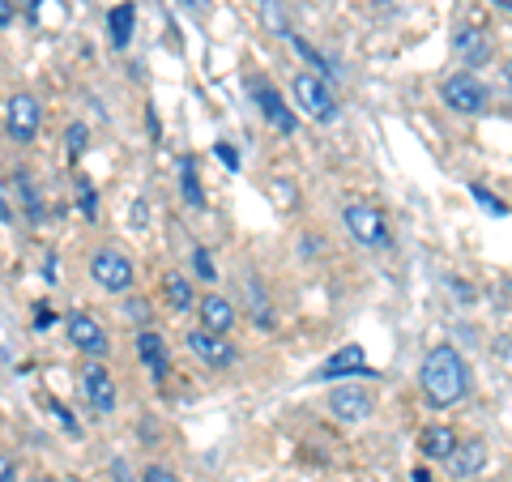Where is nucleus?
<instances>
[{
    "instance_id": "5",
    "label": "nucleus",
    "mask_w": 512,
    "mask_h": 482,
    "mask_svg": "<svg viewBox=\"0 0 512 482\" xmlns=\"http://www.w3.org/2000/svg\"><path fill=\"white\" fill-rule=\"evenodd\" d=\"M39 120H43V111H39L35 94H13L5 103V133H9V141H18V146H30V141H35Z\"/></svg>"
},
{
    "instance_id": "16",
    "label": "nucleus",
    "mask_w": 512,
    "mask_h": 482,
    "mask_svg": "<svg viewBox=\"0 0 512 482\" xmlns=\"http://www.w3.org/2000/svg\"><path fill=\"white\" fill-rule=\"evenodd\" d=\"M419 448H423V457H431V461H448L457 453V431L453 427H423Z\"/></svg>"
},
{
    "instance_id": "30",
    "label": "nucleus",
    "mask_w": 512,
    "mask_h": 482,
    "mask_svg": "<svg viewBox=\"0 0 512 482\" xmlns=\"http://www.w3.org/2000/svg\"><path fill=\"white\" fill-rule=\"evenodd\" d=\"M0 482H18V470H13V457L5 453V461H0Z\"/></svg>"
},
{
    "instance_id": "1",
    "label": "nucleus",
    "mask_w": 512,
    "mask_h": 482,
    "mask_svg": "<svg viewBox=\"0 0 512 482\" xmlns=\"http://www.w3.org/2000/svg\"><path fill=\"white\" fill-rule=\"evenodd\" d=\"M419 389L436 410L457 406L470 389V367L457 355V346H431L419 367Z\"/></svg>"
},
{
    "instance_id": "22",
    "label": "nucleus",
    "mask_w": 512,
    "mask_h": 482,
    "mask_svg": "<svg viewBox=\"0 0 512 482\" xmlns=\"http://www.w3.org/2000/svg\"><path fill=\"white\" fill-rule=\"evenodd\" d=\"M261 13H265V26H269V30H278V35H286V39H291V26H286V18H282V5H278V0H261Z\"/></svg>"
},
{
    "instance_id": "34",
    "label": "nucleus",
    "mask_w": 512,
    "mask_h": 482,
    "mask_svg": "<svg viewBox=\"0 0 512 482\" xmlns=\"http://www.w3.org/2000/svg\"><path fill=\"white\" fill-rule=\"evenodd\" d=\"M414 482H431V474L427 470H414Z\"/></svg>"
},
{
    "instance_id": "17",
    "label": "nucleus",
    "mask_w": 512,
    "mask_h": 482,
    "mask_svg": "<svg viewBox=\"0 0 512 482\" xmlns=\"http://www.w3.org/2000/svg\"><path fill=\"white\" fill-rule=\"evenodd\" d=\"M457 56L466 60V64H483L487 56H491V43H487V35L483 30H457Z\"/></svg>"
},
{
    "instance_id": "18",
    "label": "nucleus",
    "mask_w": 512,
    "mask_h": 482,
    "mask_svg": "<svg viewBox=\"0 0 512 482\" xmlns=\"http://www.w3.org/2000/svg\"><path fill=\"white\" fill-rule=\"evenodd\" d=\"M133 22H137V9L128 5V0H124V5H116V9H111V13H107L111 43H116V47H128V43H133Z\"/></svg>"
},
{
    "instance_id": "37",
    "label": "nucleus",
    "mask_w": 512,
    "mask_h": 482,
    "mask_svg": "<svg viewBox=\"0 0 512 482\" xmlns=\"http://www.w3.org/2000/svg\"><path fill=\"white\" fill-rule=\"evenodd\" d=\"M35 482H60V478H35Z\"/></svg>"
},
{
    "instance_id": "15",
    "label": "nucleus",
    "mask_w": 512,
    "mask_h": 482,
    "mask_svg": "<svg viewBox=\"0 0 512 482\" xmlns=\"http://www.w3.org/2000/svg\"><path fill=\"white\" fill-rule=\"evenodd\" d=\"M201 329H210V333H231V325H235V308L222 295H205L201 303Z\"/></svg>"
},
{
    "instance_id": "6",
    "label": "nucleus",
    "mask_w": 512,
    "mask_h": 482,
    "mask_svg": "<svg viewBox=\"0 0 512 482\" xmlns=\"http://www.w3.org/2000/svg\"><path fill=\"white\" fill-rule=\"evenodd\" d=\"M295 99H299V107L308 111L312 120H320V124H329L333 116H338V103H333L325 77H316V73H295Z\"/></svg>"
},
{
    "instance_id": "27",
    "label": "nucleus",
    "mask_w": 512,
    "mask_h": 482,
    "mask_svg": "<svg viewBox=\"0 0 512 482\" xmlns=\"http://www.w3.org/2000/svg\"><path fill=\"white\" fill-rule=\"evenodd\" d=\"M64 137H69V158H77V154H82V150H86V141H90L86 124H69V133H64Z\"/></svg>"
},
{
    "instance_id": "26",
    "label": "nucleus",
    "mask_w": 512,
    "mask_h": 482,
    "mask_svg": "<svg viewBox=\"0 0 512 482\" xmlns=\"http://www.w3.org/2000/svg\"><path fill=\"white\" fill-rule=\"evenodd\" d=\"M291 47H295V52H299L303 60H312V64H316V69H329V60H325V56H320V52H316V47H312L308 39H299V35H291Z\"/></svg>"
},
{
    "instance_id": "4",
    "label": "nucleus",
    "mask_w": 512,
    "mask_h": 482,
    "mask_svg": "<svg viewBox=\"0 0 512 482\" xmlns=\"http://www.w3.org/2000/svg\"><path fill=\"white\" fill-rule=\"evenodd\" d=\"M440 94H444L448 107L461 111V116H483V111H487V86L478 82L474 73H453L440 86Z\"/></svg>"
},
{
    "instance_id": "11",
    "label": "nucleus",
    "mask_w": 512,
    "mask_h": 482,
    "mask_svg": "<svg viewBox=\"0 0 512 482\" xmlns=\"http://www.w3.org/2000/svg\"><path fill=\"white\" fill-rule=\"evenodd\" d=\"M252 99L256 107H261V116L278 128V133H295V116H291V107H286L282 94L269 86V82H252Z\"/></svg>"
},
{
    "instance_id": "25",
    "label": "nucleus",
    "mask_w": 512,
    "mask_h": 482,
    "mask_svg": "<svg viewBox=\"0 0 512 482\" xmlns=\"http://www.w3.org/2000/svg\"><path fill=\"white\" fill-rule=\"evenodd\" d=\"M470 197H474L478 205H483V210H487V214H508V210H504V201H500V197H495V192H487L483 184H474V188H470Z\"/></svg>"
},
{
    "instance_id": "24",
    "label": "nucleus",
    "mask_w": 512,
    "mask_h": 482,
    "mask_svg": "<svg viewBox=\"0 0 512 482\" xmlns=\"http://www.w3.org/2000/svg\"><path fill=\"white\" fill-rule=\"evenodd\" d=\"M192 269H197L201 282H214L218 278V269H214V261H210V252H205V248H192Z\"/></svg>"
},
{
    "instance_id": "7",
    "label": "nucleus",
    "mask_w": 512,
    "mask_h": 482,
    "mask_svg": "<svg viewBox=\"0 0 512 482\" xmlns=\"http://www.w3.org/2000/svg\"><path fill=\"white\" fill-rule=\"evenodd\" d=\"M64 329H69V342L82 350V355H90V359H103L111 350L107 346V329L90 312H69V316H64Z\"/></svg>"
},
{
    "instance_id": "32",
    "label": "nucleus",
    "mask_w": 512,
    "mask_h": 482,
    "mask_svg": "<svg viewBox=\"0 0 512 482\" xmlns=\"http://www.w3.org/2000/svg\"><path fill=\"white\" fill-rule=\"evenodd\" d=\"M133 222H137V227L146 222V201H137V205H133Z\"/></svg>"
},
{
    "instance_id": "28",
    "label": "nucleus",
    "mask_w": 512,
    "mask_h": 482,
    "mask_svg": "<svg viewBox=\"0 0 512 482\" xmlns=\"http://www.w3.org/2000/svg\"><path fill=\"white\" fill-rule=\"evenodd\" d=\"M214 154H218V163H227L231 171H239V150H235V146H227V141H218Z\"/></svg>"
},
{
    "instance_id": "29",
    "label": "nucleus",
    "mask_w": 512,
    "mask_h": 482,
    "mask_svg": "<svg viewBox=\"0 0 512 482\" xmlns=\"http://www.w3.org/2000/svg\"><path fill=\"white\" fill-rule=\"evenodd\" d=\"M35 312H39V316H35V329H47V325H52V320H56V312L47 308V303H39Z\"/></svg>"
},
{
    "instance_id": "21",
    "label": "nucleus",
    "mask_w": 512,
    "mask_h": 482,
    "mask_svg": "<svg viewBox=\"0 0 512 482\" xmlns=\"http://www.w3.org/2000/svg\"><path fill=\"white\" fill-rule=\"evenodd\" d=\"M77 205H82L86 222H94V218H99V197H94V184L86 180V175H82V180H77Z\"/></svg>"
},
{
    "instance_id": "20",
    "label": "nucleus",
    "mask_w": 512,
    "mask_h": 482,
    "mask_svg": "<svg viewBox=\"0 0 512 482\" xmlns=\"http://www.w3.org/2000/svg\"><path fill=\"white\" fill-rule=\"evenodd\" d=\"M180 192H184V201L192 205V210H205V192H201V180H197V167L188 163H180Z\"/></svg>"
},
{
    "instance_id": "23",
    "label": "nucleus",
    "mask_w": 512,
    "mask_h": 482,
    "mask_svg": "<svg viewBox=\"0 0 512 482\" xmlns=\"http://www.w3.org/2000/svg\"><path fill=\"white\" fill-rule=\"evenodd\" d=\"M18 188L26 192V205H30V218H43V201H39V192H35V184H30V171H18Z\"/></svg>"
},
{
    "instance_id": "2",
    "label": "nucleus",
    "mask_w": 512,
    "mask_h": 482,
    "mask_svg": "<svg viewBox=\"0 0 512 482\" xmlns=\"http://www.w3.org/2000/svg\"><path fill=\"white\" fill-rule=\"evenodd\" d=\"M342 222H346V231L355 244L363 248H393V231H389V218H384V210H376V205H367V201H350L346 210H342Z\"/></svg>"
},
{
    "instance_id": "10",
    "label": "nucleus",
    "mask_w": 512,
    "mask_h": 482,
    "mask_svg": "<svg viewBox=\"0 0 512 482\" xmlns=\"http://www.w3.org/2000/svg\"><path fill=\"white\" fill-rule=\"evenodd\" d=\"M329 414H338L342 423H363L367 414H372V393L359 389V384L333 389V397H329Z\"/></svg>"
},
{
    "instance_id": "13",
    "label": "nucleus",
    "mask_w": 512,
    "mask_h": 482,
    "mask_svg": "<svg viewBox=\"0 0 512 482\" xmlns=\"http://www.w3.org/2000/svg\"><path fill=\"white\" fill-rule=\"evenodd\" d=\"M483 465H487V444L483 440H466V444H457L453 457H448V474L453 478H474V474H483Z\"/></svg>"
},
{
    "instance_id": "36",
    "label": "nucleus",
    "mask_w": 512,
    "mask_h": 482,
    "mask_svg": "<svg viewBox=\"0 0 512 482\" xmlns=\"http://www.w3.org/2000/svg\"><path fill=\"white\" fill-rule=\"evenodd\" d=\"M508 86H512V60H508Z\"/></svg>"
},
{
    "instance_id": "33",
    "label": "nucleus",
    "mask_w": 512,
    "mask_h": 482,
    "mask_svg": "<svg viewBox=\"0 0 512 482\" xmlns=\"http://www.w3.org/2000/svg\"><path fill=\"white\" fill-rule=\"evenodd\" d=\"M146 482H171L163 470H146Z\"/></svg>"
},
{
    "instance_id": "8",
    "label": "nucleus",
    "mask_w": 512,
    "mask_h": 482,
    "mask_svg": "<svg viewBox=\"0 0 512 482\" xmlns=\"http://www.w3.org/2000/svg\"><path fill=\"white\" fill-rule=\"evenodd\" d=\"M184 346L192 350V355H197L205 367H231L235 363V346L227 342V337L222 333H210V329H192L188 337H184Z\"/></svg>"
},
{
    "instance_id": "19",
    "label": "nucleus",
    "mask_w": 512,
    "mask_h": 482,
    "mask_svg": "<svg viewBox=\"0 0 512 482\" xmlns=\"http://www.w3.org/2000/svg\"><path fill=\"white\" fill-rule=\"evenodd\" d=\"M163 295H167V303L175 312H188L192 303H197V295H192V282L184 278V273H175V269L163 278Z\"/></svg>"
},
{
    "instance_id": "9",
    "label": "nucleus",
    "mask_w": 512,
    "mask_h": 482,
    "mask_svg": "<svg viewBox=\"0 0 512 482\" xmlns=\"http://www.w3.org/2000/svg\"><path fill=\"white\" fill-rule=\"evenodd\" d=\"M342 376H372V367H367V355L363 346H338L333 355L316 367V380H342Z\"/></svg>"
},
{
    "instance_id": "31",
    "label": "nucleus",
    "mask_w": 512,
    "mask_h": 482,
    "mask_svg": "<svg viewBox=\"0 0 512 482\" xmlns=\"http://www.w3.org/2000/svg\"><path fill=\"white\" fill-rule=\"evenodd\" d=\"M0 22L13 26V0H0Z\"/></svg>"
},
{
    "instance_id": "12",
    "label": "nucleus",
    "mask_w": 512,
    "mask_h": 482,
    "mask_svg": "<svg viewBox=\"0 0 512 482\" xmlns=\"http://www.w3.org/2000/svg\"><path fill=\"white\" fill-rule=\"evenodd\" d=\"M82 393L90 401V410H99V414L116 410V380H111L99 363H90L86 372H82Z\"/></svg>"
},
{
    "instance_id": "35",
    "label": "nucleus",
    "mask_w": 512,
    "mask_h": 482,
    "mask_svg": "<svg viewBox=\"0 0 512 482\" xmlns=\"http://www.w3.org/2000/svg\"><path fill=\"white\" fill-rule=\"evenodd\" d=\"M491 5H500L504 13H512V0H491Z\"/></svg>"
},
{
    "instance_id": "14",
    "label": "nucleus",
    "mask_w": 512,
    "mask_h": 482,
    "mask_svg": "<svg viewBox=\"0 0 512 482\" xmlns=\"http://www.w3.org/2000/svg\"><path fill=\"white\" fill-rule=\"evenodd\" d=\"M137 355H141V363L150 367V376H154V380H167V372H171V359H167L163 337L150 333V329H141V333H137Z\"/></svg>"
},
{
    "instance_id": "3",
    "label": "nucleus",
    "mask_w": 512,
    "mask_h": 482,
    "mask_svg": "<svg viewBox=\"0 0 512 482\" xmlns=\"http://www.w3.org/2000/svg\"><path fill=\"white\" fill-rule=\"evenodd\" d=\"M90 278L103 286V291H111V295H124L128 286H133V278H137V269H133V261H128L124 252H116V248H99L90 256Z\"/></svg>"
}]
</instances>
